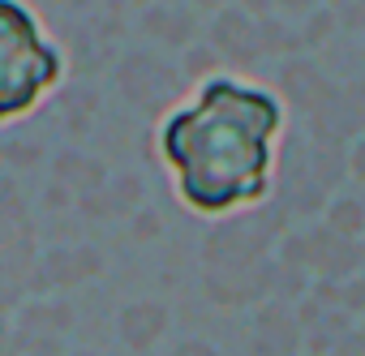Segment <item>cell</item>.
Wrapping results in <instances>:
<instances>
[{
	"instance_id": "6da1fadb",
	"label": "cell",
	"mask_w": 365,
	"mask_h": 356,
	"mask_svg": "<svg viewBox=\"0 0 365 356\" xmlns=\"http://www.w3.org/2000/svg\"><path fill=\"white\" fill-rule=\"evenodd\" d=\"M284 99L250 78L211 73L155 120V159L172 198L198 219H228L271 198Z\"/></svg>"
},
{
	"instance_id": "7a4b0ae2",
	"label": "cell",
	"mask_w": 365,
	"mask_h": 356,
	"mask_svg": "<svg viewBox=\"0 0 365 356\" xmlns=\"http://www.w3.org/2000/svg\"><path fill=\"white\" fill-rule=\"evenodd\" d=\"M69 73L65 48L26 0H0V129L26 120Z\"/></svg>"
}]
</instances>
